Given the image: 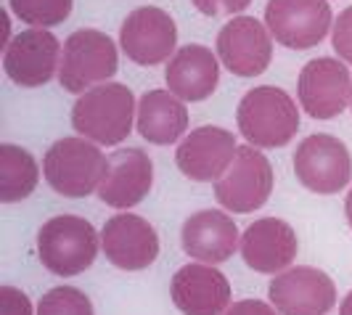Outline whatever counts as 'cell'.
Masks as SVG:
<instances>
[{"mask_svg":"<svg viewBox=\"0 0 352 315\" xmlns=\"http://www.w3.org/2000/svg\"><path fill=\"white\" fill-rule=\"evenodd\" d=\"M236 138L233 133L217 124H204L191 130L180 140L175 151L177 170L196 183H217L228 173V167L236 159Z\"/></svg>","mask_w":352,"mask_h":315,"instance_id":"cell-12","label":"cell"},{"mask_svg":"<svg viewBox=\"0 0 352 315\" xmlns=\"http://www.w3.org/2000/svg\"><path fill=\"white\" fill-rule=\"evenodd\" d=\"M350 106H352V104H350Z\"/></svg>","mask_w":352,"mask_h":315,"instance_id":"cell-31","label":"cell"},{"mask_svg":"<svg viewBox=\"0 0 352 315\" xmlns=\"http://www.w3.org/2000/svg\"><path fill=\"white\" fill-rule=\"evenodd\" d=\"M339 315H352V292L342 299V307H339Z\"/></svg>","mask_w":352,"mask_h":315,"instance_id":"cell-29","label":"cell"},{"mask_svg":"<svg viewBox=\"0 0 352 315\" xmlns=\"http://www.w3.org/2000/svg\"><path fill=\"white\" fill-rule=\"evenodd\" d=\"M344 215H347V223H350V228H352V188H350V193H347V202H344Z\"/></svg>","mask_w":352,"mask_h":315,"instance_id":"cell-30","label":"cell"},{"mask_svg":"<svg viewBox=\"0 0 352 315\" xmlns=\"http://www.w3.org/2000/svg\"><path fill=\"white\" fill-rule=\"evenodd\" d=\"M329 0H267L265 27L276 43L292 51H310L331 30Z\"/></svg>","mask_w":352,"mask_h":315,"instance_id":"cell-7","label":"cell"},{"mask_svg":"<svg viewBox=\"0 0 352 315\" xmlns=\"http://www.w3.org/2000/svg\"><path fill=\"white\" fill-rule=\"evenodd\" d=\"M183 252L204 265H220L233 257L236 249H241L239 228L228 212L201 210L194 212L183 223Z\"/></svg>","mask_w":352,"mask_h":315,"instance_id":"cell-18","label":"cell"},{"mask_svg":"<svg viewBox=\"0 0 352 315\" xmlns=\"http://www.w3.org/2000/svg\"><path fill=\"white\" fill-rule=\"evenodd\" d=\"M0 315H32V302L16 286H0Z\"/></svg>","mask_w":352,"mask_h":315,"instance_id":"cell-26","label":"cell"},{"mask_svg":"<svg viewBox=\"0 0 352 315\" xmlns=\"http://www.w3.org/2000/svg\"><path fill=\"white\" fill-rule=\"evenodd\" d=\"M154 183V164L143 149H120L109 157V170L98 188V199L114 210L141 204Z\"/></svg>","mask_w":352,"mask_h":315,"instance_id":"cell-19","label":"cell"},{"mask_svg":"<svg viewBox=\"0 0 352 315\" xmlns=\"http://www.w3.org/2000/svg\"><path fill=\"white\" fill-rule=\"evenodd\" d=\"M61 67V45L53 32L32 27L19 32L3 51V69L21 88H40L51 83Z\"/></svg>","mask_w":352,"mask_h":315,"instance_id":"cell-10","label":"cell"},{"mask_svg":"<svg viewBox=\"0 0 352 315\" xmlns=\"http://www.w3.org/2000/svg\"><path fill=\"white\" fill-rule=\"evenodd\" d=\"M297 233L281 217H263L252 223L241 236V257L257 273L278 276L289 270V265L297 260Z\"/></svg>","mask_w":352,"mask_h":315,"instance_id":"cell-17","label":"cell"},{"mask_svg":"<svg viewBox=\"0 0 352 315\" xmlns=\"http://www.w3.org/2000/svg\"><path fill=\"white\" fill-rule=\"evenodd\" d=\"M135 117V96L122 83L96 85L72 106V127L98 146L122 143L130 135Z\"/></svg>","mask_w":352,"mask_h":315,"instance_id":"cell-1","label":"cell"},{"mask_svg":"<svg viewBox=\"0 0 352 315\" xmlns=\"http://www.w3.org/2000/svg\"><path fill=\"white\" fill-rule=\"evenodd\" d=\"M273 191V167L257 146H239L228 173L214 183V196L228 212L249 215L260 210Z\"/></svg>","mask_w":352,"mask_h":315,"instance_id":"cell-8","label":"cell"},{"mask_svg":"<svg viewBox=\"0 0 352 315\" xmlns=\"http://www.w3.org/2000/svg\"><path fill=\"white\" fill-rule=\"evenodd\" d=\"M294 175L307 191L331 196L352 180V157L347 146L329 133L307 135L294 151Z\"/></svg>","mask_w":352,"mask_h":315,"instance_id":"cell-6","label":"cell"},{"mask_svg":"<svg viewBox=\"0 0 352 315\" xmlns=\"http://www.w3.org/2000/svg\"><path fill=\"white\" fill-rule=\"evenodd\" d=\"M270 305L281 315H326L336 305V286L318 268H289L267 286Z\"/></svg>","mask_w":352,"mask_h":315,"instance_id":"cell-13","label":"cell"},{"mask_svg":"<svg viewBox=\"0 0 352 315\" xmlns=\"http://www.w3.org/2000/svg\"><path fill=\"white\" fill-rule=\"evenodd\" d=\"M37 315H93V302L74 286H56L40 297Z\"/></svg>","mask_w":352,"mask_h":315,"instance_id":"cell-24","label":"cell"},{"mask_svg":"<svg viewBox=\"0 0 352 315\" xmlns=\"http://www.w3.org/2000/svg\"><path fill=\"white\" fill-rule=\"evenodd\" d=\"M120 45L130 61L141 67H157L162 61L175 56L177 27L175 19L157 6L135 8L122 21Z\"/></svg>","mask_w":352,"mask_h":315,"instance_id":"cell-11","label":"cell"},{"mask_svg":"<svg viewBox=\"0 0 352 315\" xmlns=\"http://www.w3.org/2000/svg\"><path fill=\"white\" fill-rule=\"evenodd\" d=\"M164 80L167 90L175 93L180 101H204L217 90L220 83L217 56L207 45H183L170 58Z\"/></svg>","mask_w":352,"mask_h":315,"instance_id":"cell-20","label":"cell"},{"mask_svg":"<svg viewBox=\"0 0 352 315\" xmlns=\"http://www.w3.org/2000/svg\"><path fill=\"white\" fill-rule=\"evenodd\" d=\"M138 133L148 143L167 146L186 135L188 130V109L170 90H148L138 101Z\"/></svg>","mask_w":352,"mask_h":315,"instance_id":"cell-21","label":"cell"},{"mask_svg":"<svg viewBox=\"0 0 352 315\" xmlns=\"http://www.w3.org/2000/svg\"><path fill=\"white\" fill-rule=\"evenodd\" d=\"M236 122L249 146L281 149L300 130V109L286 90L260 85L241 98L236 109Z\"/></svg>","mask_w":352,"mask_h":315,"instance_id":"cell-2","label":"cell"},{"mask_svg":"<svg viewBox=\"0 0 352 315\" xmlns=\"http://www.w3.org/2000/svg\"><path fill=\"white\" fill-rule=\"evenodd\" d=\"M217 56L236 77H257L270 67L273 35L254 17H233L217 35Z\"/></svg>","mask_w":352,"mask_h":315,"instance_id":"cell-14","label":"cell"},{"mask_svg":"<svg viewBox=\"0 0 352 315\" xmlns=\"http://www.w3.org/2000/svg\"><path fill=\"white\" fill-rule=\"evenodd\" d=\"M170 294L183 315H223L230 307V283L214 265H183L173 276Z\"/></svg>","mask_w":352,"mask_h":315,"instance_id":"cell-16","label":"cell"},{"mask_svg":"<svg viewBox=\"0 0 352 315\" xmlns=\"http://www.w3.org/2000/svg\"><path fill=\"white\" fill-rule=\"evenodd\" d=\"M204 17H233L247 11L252 0H191Z\"/></svg>","mask_w":352,"mask_h":315,"instance_id":"cell-27","label":"cell"},{"mask_svg":"<svg viewBox=\"0 0 352 315\" xmlns=\"http://www.w3.org/2000/svg\"><path fill=\"white\" fill-rule=\"evenodd\" d=\"M117 67L120 56L111 37L98 30H77L64 43L58 83L69 93H88L114 77Z\"/></svg>","mask_w":352,"mask_h":315,"instance_id":"cell-5","label":"cell"},{"mask_svg":"<svg viewBox=\"0 0 352 315\" xmlns=\"http://www.w3.org/2000/svg\"><path fill=\"white\" fill-rule=\"evenodd\" d=\"M297 96L313 120H334L352 104L350 69L331 56L313 58L300 72Z\"/></svg>","mask_w":352,"mask_h":315,"instance_id":"cell-9","label":"cell"},{"mask_svg":"<svg viewBox=\"0 0 352 315\" xmlns=\"http://www.w3.org/2000/svg\"><path fill=\"white\" fill-rule=\"evenodd\" d=\"M8 6L24 24L48 30L69 19L74 0H8Z\"/></svg>","mask_w":352,"mask_h":315,"instance_id":"cell-23","label":"cell"},{"mask_svg":"<svg viewBox=\"0 0 352 315\" xmlns=\"http://www.w3.org/2000/svg\"><path fill=\"white\" fill-rule=\"evenodd\" d=\"M101 246V236L85 217L77 215H58L43 223L37 233V254L40 263L53 276H80L96 263Z\"/></svg>","mask_w":352,"mask_h":315,"instance_id":"cell-4","label":"cell"},{"mask_svg":"<svg viewBox=\"0 0 352 315\" xmlns=\"http://www.w3.org/2000/svg\"><path fill=\"white\" fill-rule=\"evenodd\" d=\"M331 40H334V51L339 53V58H344L347 64H352V6L344 8L339 14V19L334 21Z\"/></svg>","mask_w":352,"mask_h":315,"instance_id":"cell-25","label":"cell"},{"mask_svg":"<svg viewBox=\"0 0 352 315\" xmlns=\"http://www.w3.org/2000/svg\"><path fill=\"white\" fill-rule=\"evenodd\" d=\"M101 249L120 270H143L159 257V236L141 215H114L101 228Z\"/></svg>","mask_w":352,"mask_h":315,"instance_id":"cell-15","label":"cell"},{"mask_svg":"<svg viewBox=\"0 0 352 315\" xmlns=\"http://www.w3.org/2000/svg\"><path fill=\"white\" fill-rule=\"evenodd\" d=\"M223 315H278V310L263 299H241V302H233Z\"/></svg>","mask_w":352,"mask_h":315,"instance_id":"cell-28","label":"cell"},{"mask_svg":"<svg viewBox=\"0 0 352 315\" xmlns=\"http://www.w3.org/2000/svg\"><path fill=\"white\" fill-rule=\"evenodd\" d=\"M40 167L35 157L16 143L0 146V202L14 204L24 202L37 188Z\"/></svg>","mask_w":352,"mask_h":315,"instance_id":"cell-22","label":"cell"},{"mask_svg":"<svg viewBox=\"0 0 352 315\" xmlns=\"http://www.w3.org/2000/svg\"><path fill=\"white\" fill-rule=\"evenodd\" d=\"M109 170V157L88 138H58L43 159L45 180L56 193L85 199L101 188Z\"/></svg>","mask_w":352,"mask_h":315,"instance_id":"cell-3","label":"cell"}]
</instances>
